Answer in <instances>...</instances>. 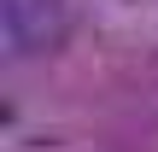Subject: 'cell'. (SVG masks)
<instances>
[{
	"label": "cell",
	"mask_w": 158,
	"mask_h": 152,
	"mask_svg": "<svg viewBox=\"0 0 158 152\" xmlns=\"http://www.w3.org/2000/svg\"><path fill=\"white\" fill-rule=\"evenodd\" d=\"M64 23H70V0H0V29L12 59L53 53L64 41Z\"/></svg>",
	"instance_id": "1"
}]
</instances>
